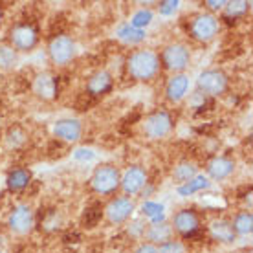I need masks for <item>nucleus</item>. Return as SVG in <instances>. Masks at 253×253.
<instances>
[{"label": "nucleus", "mask_w": 253, "mask_h": 253, "mask_svg": "<svg viewBox=\"0 0 253 253\" xmlns=\"http://www.w3.org/2000/svg\"><path fill=\"white\" fill-rule=\"evenodd\" d=\"M158 253H184V246L180 244V242H174V241H169L162 244Z\"/></svg>", "instance_id": "30"}, {"label": "nucleus", "mask_w": 253, "mask_h": 253, "mask_svg": "<svg viewBox=\"0 0 253 253\" xmlns=\"http://www.w3.org/2000/svg\"><path fill=\"white\" fill-rule=\"evenodd\" d=\"M126 68H128V74L134 77V79H139V81H147V79H152V77L158 74L160 68V57L151 50H141L132 53L128 61H126Z\"/></svg>", "instance_id": "1"}, {"label": "nucleus", "mask_w": 253, "mask_h": 253, "mask_svg": "<svg viewBox=\"0 0 253 253\" xmlns=\"http://www.w3.org/2000/svg\"><path fill=\"white\" fill-rule=\"evenodd\" d=\"M216 32H218V20L213 15H208V13L196 15L189 24L191 37L196 39V41H202V42L211 41L216 35Z\"/></svg>", "instance_id": "4"}, {"label": "nucleus", "mask_w": 253, "mask_h": 253, "mask_svg": "<svg viewBox=\"0 0 253 253\" xmlns=\"http://www.w3.org/2000/svg\"><path fill=\"white\" fill-rule=\"evenodd\" d=\"M235 169V164L233 160L229 158H224V156H218V158L211 160L208 165V172L211 178H215V180H224V178H228Z\"/></svg>", "instance_id": "16"}, {"label": "nucleus", "mask_w": 253, "mask_h": 253, "mask_svg": "<svg viewBox=\"0 0 253 253\" xmlns=\"http://www.w3.org/2000/svg\"><path fill=\"white\" fill-rule=\"evenodd\" d=\"M112 88V77L108 72H97L90 77L88 84H86V94H90L92 97L107 94L108 90Z\"/></svg>", "instance_id": "14"}, {"label": "nucleus", "mask_w": 253, "mask_h": 253, "mask_svg": "<svg viewBox=\"0 0 253 253\" xmlns=\"http://www.w3.org/2000/svg\"><path fill=\"white\" fill-rule=\"evenodd\" d=\"M191 61V53L187 50V46L184 44H171L164 50V55H162V63L165 64L167 70H172V72H180L184 70Z\"/></svg>", "instance_id": "6"}, {"label": "nucleus", "mask_w": 253, "mask_h": 253, "mask_svg": "<svg viewBox=\"0 0 253 253\" xmlns=\"http://www.w3.org/2000/svg\"><path fill=\"white\" fill-rule=\"evenodd\" d=\"M174 228L182 235H187L191 231L198 229V215L193 209H182L174 215Z\"/></svg>", "instance_id": "15"}, {"label": "nucleus", "mask_w": 253, "mask_h": 253, "mask_svg": "<svg viewBox=\"0 0 253 253\" xmlns=\"http://www.w3.org/2000/svg\"><path fill=\"white\" fill-rule=\"evenodd\" d=\"M17 63V53L11 46H0V68H11Z\"/></svg>", "instance_id": "27"}, {"label": "nucleus", "mask_w": 253, "mask_h": 253, "mask_svg": "<svg viewBox=\"0 0 253 253\" xmlns=\"http://www.w3.org/2000/svg\"><path fill=\"white\" fill-rule=\"evenodd\" d=\"M208 6L211 7V9H220V7L226 6V2H208Z\"/></svg>", "instance_id": "36"}, {"label": "nucleus", "mask_w": 253, "mask_h": 253, "mask_svg": "<svg viewBox=\"0 0 253 253\" xmlns=\"http://www.w3.org/2000/svg\"><path fill=\"white\" fill-rule=\"evenodd\" d=\"M101 215H103V211L99 206L84 209V213H83V226H84V228H94L95 224L101 220Z\"/></svg>", "instance_id": "26"}, {"label": "nucleus", "mask_w": 253, "mask_h": 253, "mask_svg": "<svg viewBox=\"0 0 253 253\" xmlns=\"http://www.w3.org/2000/svg\"><path fill=\"white\" fill-rule=\"evenodd\" d=\"M151 20H152V13L149 11V9H139L138 13H134L132 20H130V26L141 30V28H145V26L151 24Z\"/></svg>", "instance_id": "28"}, {"label": "nucleus", "mask_w": 253, "mask_h": 253, "mask_svg": "<svg viewBox=\"0 0 253 253\" xmlns=\"http://www.w3.org/2000/svg\"><path fill=\"white\" fill-rule=\"evenodd\" d=\"M22 141H24V134L20 132L19 128H15V130H11V132L7 134V143L11 147H19Z\"/></svg>", "instance_id": "32"}, {"label": "nucleus", "mask_w": 253, "mask_h": 253, "mask_svg": "<svg viewBox=\"0 0 253 253\" xmlns=\"http://www.w3.org/2000/svg\"><path fill=\"white\" fill-rule=\"evenodd\" d=\"M30 180H32V174L24 169H17V171H13L9 176H7V187L11 191H20L28 187L30 184Z\"/></svg>", "instance_id": "21"}, {"label": "nucleus", "mask_w": 253, "mask_h": 253, "mask_svg": "<svg viewBox=\"0 0 253 253\" xmlns=\"http://www.w3.org/2000/svg\"><path fill=\"white\" fill-rule=\"evenodd\" d=\"M118 39L123 41L125 44H138L145 39V32L143 30H138L130 24H121L118 28Z\"/></svg>", "instance_id": "19"}, {"label": "nucleus", "mask_w": 253, "mask_h": 253, "mask_svg": "<svg viewBox=\"0 0 253 253\" xmlns=\"http://www.w3.org/2000/svg\"><path fill=\"white\" fill-rule=\"evenodd\" d=\"M136 253H158V250L154 246H151V244H143V246H139L136 250Z\"/></svg>", "instance_id": "35"}, {"label": "nucleus", "mask_w": 253, "mask_h": 253, "mask_svg": "<svg viewBox=\"0 0 253 253\" xmlns=\"http://www.w3.org/2000/svg\"><path fill=\"white\" fill-rule=\"evenodd\" d=\"M145 184H147V172L141 167H130L125 172L123 180H121V187L128 195H134V193L141 191V187Z\"/></svg>", "instance_id": "12"}, {"label": "nucleus", "mask_w": 253, "mask_h": 253, "mask_svg": "<svg viewBox=\"0 0 253 253\" xmlns=\"http://www.w3.org/2000/svg\"><path fill=\"white\" fill-rule=\"evenodd\" d=\"M59 79L51 74H39L33 81V90L42 99H53L57 95Z\"/></svg>", "instance_id": "11"}, {"label": "nucleus", "mask_w": 253, "mask_h": 253, "mask_svg": "<svg viewBox=\"0 0 253 253\" xmlns=\"http://www.w3.org/2000/svg\"><path fill=\"white\" fill-rule=\"evenodd\" d=\"M171 235H172V228L169 226V224H165V222L152 224L151 228H149V231H147L149 241L160 242V244H165V242L171 241Z\"/></svg>", "instance_id": "20"}, {"label": "nucleus", "mask_w": 253, "mask_h": 253, "mask_svg": "<svg viewBox=\"0 0 253 253\" xmlns=\"http://www.w3.org/2000/svg\"><path fill=\"white\" fill-rule=\"evenodd\" d=\"M74 158L76 160H81V162H90V160H94L95 158V154L94 151H90V149H77L76 152H74Z\"/></svg>", "instance_id": "34"}, {"label": "nucleus", "mask_w": 253, "mask_h": 253, "mask_svg": "<svg viewBox=\"0 0 253 253\" xmlns=\"http://www.w3.org/2000/svg\"><path fill=\"white\" fill-rule=\"evenodd\" d=\"M53 134L64 141H77L81 138V123L77 120H61L53 125Z\"/></svg>", "instance_id": "13"}, {"label": "nucleus", "mask_w": 253, "mask_h": 253, "mask_svg": "<svg viewBox=\"0 0 253 253\" xmlns=\"http://www.w3.org/2000/svg\"><path fill=\"white\" fill-rule=\"evenodd\" d=\"M208 185H209L208 178L196 176V178H193V180H189L187 184L182 185V187H178V193H180L182 196H189V195H193V193H196V191L206 189Z\"/></svg>", "instance_id": "23"}, {"label": "nucleus", "mask_w": 253, "mask_h": 253, "mask_svg": "<svg viewBox=\"0 0 253 253\" xmlns=\"http://www.w3.org/2000/svg\"><path fill=\"white\" fill-rule=\"evenodd\" d=\"M196 174V167L193 164H180L174 169V172H172V176H174V180L176 182H180V184H187L189 180H193Z\"/></svg>", "instance_id": "25"}, {"label": "nucleus", "mask_w": 253, "mask_h": 253, "mask_svg": "<svg viewBox=\"0 0 253 253\" xmlns=\"http://www.w3.org/2000/svg\"><path fill=\"white\" fill-rule=\"evenodd\" d=\"M0 20H2V11H0Z\"/></svg>", "instance_id": "37"}, {"label": "nucleus", "mask_w": 253, "mask_h": 253, "mask_svg": "<svg viewBox=\"0 0 253 253\" xmlns=\"http://www.w3.org/2000/svg\"><path fill=\"white\" fill-rule=\"evenodd\" d=\"M94 103H95V97H92L90 94H86V92H84V94L77 99V110H86V108L92 107Z\"/></svg>", "instance_id": "33"}, {"label": "nucleus", "mask_w": 253, "mask_h": 253, "mask_svg": "<svg viewBox=\"0 0 253 253\" xmlns=\"http://www.w3.org/2000/svg\"><path fill=\"white\" fill-rule=\"evenodd\" d=\"M233 231L241 235H248L253 231V216L252 213H241V215L235 216V222L231 224Z\"/></svg>", "instance_id": "22"}, {"label": "nucleus", "mask_w": 253, "mask_h": 253, "mask_svg": "<svg viewBox=\"0 0 253 253\" xmlns=\"http://www.w3.org/2000/svg\"><path fill=\"white\" fill-rule=\"evenodd\" d=\"M134 211V204L130 198H116L107 206V218L114 224H120V222H125L128 216L132 215Z\"/></svg>", "instance_id": "10"}, {"label": "nucleus", "mask_w": 253, "mask_h": 253, "mask_svg": "<svg viewBox=\"0 0 253 253\" xmlns=\"http://www.w3.org/2000/svg\"><path fill=\"white\" fill-rule=\"evenodd\" d=\"M141 211H143V215L149 216L152 220V224H160V222H164V206L162 204H156V202H145L143 204V208H141Z\"/></svg>", "instance_id": "24"}, {"label": "nucleus", "mask_w": 253, "mask_h": 253, "mask_svg": "<svg viewBox=\"0 0 253 253\" xmlns=\"http://www.w3.org/2000/svg\"><path fill=\"white\" fill-rule=\"evenodd\" d=\"M187 90H189V77L187 76H174L169 81L167 84V99L169 101H180V99H184L185 94H187Z\"/></svg>", "instance_id": "17"}, {"label": "nucleus", "mask_w": 253, "mask_h": 253, "mask_svg": "<svg viewBox=\"0 0 253 253\" xmlns=\"http://www.w3.org/2000/svg\"><path fill=\"white\" fill-rule=\"evenodd\" d=\"M178 6H180V2H176V0L162 2V4H160V13H162V15H172V13L178 9Z\"/></svg>", "instance_id": "31"}, {"label": "nucleus", "mask_w": 253, "mask_h": 253, "mask_svg": "<svg viewBox=\"0 0 253 253\" xmlns=\"http://www.w3.org/2000/svg\"><path fill=\"white\" fill-rule=\"evenodd\" d=\"M9 37H11L13 46H15L17 50H22V51H30L33 46L37 44V41H39L37 30H35L32 24L13 26Z\"/></svg>", "instance_id": "7"}, {"label": "nucleus", "mask_w": 253, "mask_h": 253, "mask_svg": "<svg viewBox=\"0 0 253 253\" xmlns=\"http://www.w3.org/2000/svg\"><path fill=\"white\" fill-rule=\"evenodd\" d=\"M211 237L220 242H233L235 241V231L231 224L226 220H215L211 224Z\"/></svg>", "instance_id": "18"}, {"label": "nucleus", "mask_w": 253, "mask_h": 253, "mask_svg": "<svg viewBox=\"0 0 253 253\" xmlns=\"http://www.w3.org/2000/svg\"><path fill=\"white\" fill-rule=\"evenodd\" d=\"M198 88L204 95H220L228 88V77L220 70H206L198 77Z\"/></svg>", "instance_id": "3"}, {"label": "nucleus", "mask_w": 253, "mask_h": 253, "mask_svg": "<svg viewBox=\"0 0 253 253\" xmlns=\"http://www.w3.org/2000/svg\"><path fill=\"white\" fill-rule=\"evenodd\" d=\"M250 4L248 2H226V11H228L229 17H241L248 11Z\"/></svg>", "instance_id": "29"}, {"label": "nucleus", "mask_w": 253, "mask_h": 253, "mask_svg": "<svg viewBox=\"0 0 253 253\" xmlns=\"http://www.w3.org/2000/svg\"><path fill=\"white\" fill-rule=\"evenodd\" d=\"M172 126V120L171 116L167 112H154L145 120L143 123V130L151 139H158L164 138L165 134H169Z\"/></svg>", "instance_id": "8"}, {"label": "nucleus", "mask_w": 253, "mask_h": 253, "mask_svg": "<svg viewBox=\"0 0 253 253\" xmlns=\"http://www.w3.org/2000/svg\"><path fill=\"white\" fill-rule=\"evenodd\" d=\"M48 51H50V57L53 63L57 64V66H64L76 55V44L66 35H59V37H55L50 42V50Z\"/></svg>", "instance_id": "5"}, {"label": "nucleus", "mask_w": 253, "mask_h": 253, "mask_svg": "<svg viewBox=\"0 0 253 253\" xmlns=\"http://www.w3.org/2000/svg\"><path fill=\"white\" fill-rule=\"evenodd\" d=\"M120 171L112 165H103L92 176V187L101 195H110L120 187Z\"/></svg>", "instance_id": "2"}, {"label": "nucleus", "mask_w": 253, "mask_h": 253, "mask_svg": "<svg viewBox=\"0 0 253 253\" xmlns=\"http://www.w3.org/2000/svg\"><path fill=\"white\" fill-rule=\"evenodd\" d=\"M9 228L19 235L32 231L33 228V213L28 206H17L9 215Z\"/></svg>", "instance_id": "9"}]
</instances>
